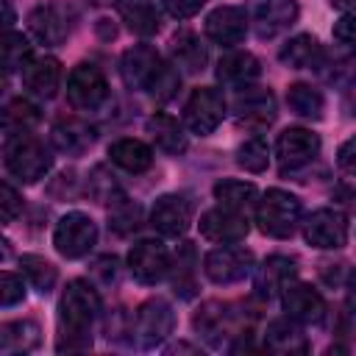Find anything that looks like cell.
Masks as SVG:
<instances>
[{"label": "cell", "instance_id": "cell-23", "mask_svg": "<svg viewBox=\"0 0 356 356\" xmlns=\"http://www.w3.org/2000/svg\"><path fill=\"white\" fill-rule=\"evenodd\" d=\"M264 345L267 350L273 353H306L309 350V342L298 325V320L286 317V320H273L264 331Z\"/></svg>", "mask_w": 356, "mask_h": 356}, {"label": "cell", "instance_id": "cell-42", "mask_svg": "<svg viewBox=\"0 0 356 356\" xmlns=\"http://www.w3.org/2000/svg\"><path fill=\"white\" fill-rule=\"evenodd\" d=\"M334 39L350 50H356V14H345L334 22Z\"/></svg>", "mask_w": 356, "mask_h": 356}, {"label": "cell", "instance_id": "cell-24", "mask_svg": "<svg viewBox=\"0 0 356 356\" xmlns=\"http://www.w3.org/2000/svg\"><path fill=\"white\" fill-rule=\"evenodd\" d=\"M261 72L259 67V58L248 50H234V53H225L220 61H217V78L222 83H234V86H248L250 81H256Z\"/></svg>", "mask_w": 356, "mask_h": 356}, {"label": "cell", "instance_id": "cell-30", "mask_svg": "<svg viewBox=\"0 0 356 356\" xmlns=\"http://www.w3.org/2000/svg\"><path fill=\"white\" fill-rule=\"evenodd\" d=\"M172 56H175L178 67H184L186 72H200L209 58L206 44L192 31H181L172 36Z\"/></svg>", "mask_w": 356, "mask_h": 356}, {"label": "cell", "instance_id": "cell-4", "mask_svg": "<svg viewBox=\"0 0 356 356\" xmlns=\"http://www.w3.org/2000/svg\"><path fill=\"white\" fill-rule=\"evenodd\" d=\"M97 242V225L83 211H67L53 231V245L64 259L86 256Z\"/></svg>", "mask_w": 356, "mask_h": 356}, {"label": "cell", "instance_id": "cell-46", "mask_svg": "<svg viewBox=\"0 0 356 356\" xmlns=\"http://www.w3.org/2000/svg\"><path fill=\"white\" fill-rule=\"evenodd\" d=\"M345 298H348V306L356 312V270L350 273V278H348V289H345Z\"/></svg>", "mask_w": 356, "mask_h": 356}, {"label": "cell", "instance_id": "cell-6", "mask_svg": "<svg viewBox=\"0 0 356 356\" xmlns=\"http://www.w3.org/2000/svg\"><path fill=\"white\" fill-rule=\"evenodd\" d=\"M225 117V97L222 92H217L214 86H200L189 95L186 106H184V122L192 134H211Z\"/></svg>", "mask_w": 356, "mask_h": 356}, {"label": "cell", "instance_id": "cell-35", "mask_svg": "<svg viewBox=\"0 0 356 356\" xmlns=\"http://www.w3.org/2000/svg\"><path fill=\"white\" fill-rule=\"evenodd\" d=\"M236 164L248 172H264L270 164V147L264 145V139H259V136L245 139L236 147Z\"/></svg>", "mask_w": 356, "mask_h": 356}, {"label": "cell", "instance_id": "cell-40", "mask_svg": "<svg viewBox=\"0 0 356 356\" xmlns=\"http://www.w3.org/2000/svg\"><path fill=\"white\" fill-rule=\"evenodd\" d=\"M25 298V284H22V278L17 275V273H3L0 275V303L3 306H14V303H19Z\"/></svg>", "mask_w": 356, "mask_h": 356}, {"label": "cell", "instance_id": "cell-15", "mask_svg": "<svg viewBox=\"0 0 356 356\" xmlns=\"http://www.w3.org/2000/svg\"><path fill=\"white\" fill-rule=\"evenodd\" d=\"M192 222V206L181 195H161L150 209V225L161 236H181Z\"/></svg>", "mask_w": 356, "mask_h": 356}, {"label": "cell", "instance_id": "cell-38", "mask_svg": "<svg viewBox=\"0 0 356 356\" xmlns=\"http://www.w3.org/2000/svg\"><path fill=\"white\" fill-rule=\"evenodd\" d=\"M108 220H111V228H114L117 234H128V231H134V228L139 225V206L120 195V197L111 200Z\"/></svg>", "mask_w": 356, "mask_h": 356}, {"label": "cell", "instance_id": "cell-28", "mask_svg": "<svg viewBox=\"0 0 356 356\" xmlns=\"http://www.w3.org/2000/svg\"><path fill=\"white\" fill-rule=\"evenodd\" d=\"M147 131H150V136L156 139V145H159L164 153L178 156V153L186 150V134L181 131L178 120H172V117H167V114H153V117L147 120Z\"/></svg>", "mask_w": 356, "mask_h": 356}, {"label": "cell", "instance_id": "cell-14", "mask_svg": "<svg viewBox=\"0 0 356 356\" xmlns=\"http://www.w3.org/2000/svg\"><path fill=\"white\" fill-rule=\"evenodd\" d=\"M200 234L211 242H222V245H231V242H242L248 236V220L242 217V211L236 209H228V206H217V209H209L203 217H200Z\"/></svg>", "mask_w": 356, "mask_h": 356}, {"label": "cell", "instance_id": "cell-11", "mask_svg": "<svg viewBox=\"0 0 356 356\" xmlns=\"http://www.w3.org/2000/svg\"><path fill=\"white\" fill-rule=\"evenodd\" d=\"M175 328V314L172 306L161 298H150L139 306L136 312V334L142 339L145 348H156L161 345Z\"/></svg>", "mask_w": 356, "mask_h": 356}, {"label": "cell", "instance_id": "cell-3", "mask_svg": "<svg viewBox=\"0 0 356 356\" xmlns=\"http://www.w3.org/2000/svg\"><path fill=\"white\" fill-rule=\"evenodd\" d=\"M300 200L292 192L284 189H267L264 197L256 206V222L267 236L275 239H286L295 234V228L300 225Z\"/></svg>", "mask_w": 356, "mask_h": 356}, {"label": "cell", "instance_id": "cell-27", "mask_svg": "<svg viewBox=\"0 0 356 356\" xmlns=\"http://www.w3.org/2000/svg\"><path fill=\"white\" fill-rule=\"evenodd\" d=\"M108 159H111L117 167L128 170V172H145V170H150V164H153V150H150L145 142L125 136V139L111 142Z\"/></svg>", "mask_w": 356, "mask_h": 356}, {"label": "cell", "instance_id": "cell-44", "mask_svg": "<svg viewBox=\"0 0 356 356\" xmlns=\"http://www.w3.org/2000/svg\"><path fill=\"white\" fill-rule=\"evenodd\" d=\"M337 164H339L348 175H356V134L342 142V147H339V153H337Z\"/></svg>", "mask_w": 356, "mask_h": 356}, {"label": "cell", "instance_id": "cell-19", "mask_svg": "<svg viewBox=\"0 0 356 356\" xmlns=\"http://www.w3.org/2000/svg\"><path fill=\"white\" fill-rule=\"evenodd\" d=\"M206 33L217 44H239L248 33V14L236 6H220L206 17Z\"/></svg>", "mask_w": 356, "mask_h": 356}, {"label": "cell", "instance_id": "cell-48", "mask_svg": "<svg viewBox=\"0 0 356 356\" xmlns=\"http://www.w3.org/2000/svg\"><path fill=\"white\" fill-rule=\"evenodd\" d=\"M3 8H6V28H11V22H14V14H11V6H8V0H3Z\"/></svg>", "mask_w": 356, "mask_h": 356}, {"label": "cell", "instance_id": "cell-31", "mask_svg": "<svg viewBox=\"0 0 356 356\" xmlns=\"http://www.w3.org/2000/svg\"><path fill=\"white\" fill-rule=\"evenodd\" d=\"M286 103L298 117H306V120H320L325 108L323 95L312 83H292L286 89Z\"/></svg>", "mask_w": 356, "mask_h": 356}, {"label": "cell", "instance_id": "cell-49", "mask_svg": "<svg viewBox=\"0 0 356 356\" xmlns=\"http://www.w3.org/2000/svg\"><path fill=\"white\" fill-rule=\"evenodd\" d=\"M89 3H97V6H103V3H111V0H89Z\"/></svg>", "mask_w": 356, "mask_h": 356}, {"label": "cell", "instance_id": "cell-8", "mask_svg": "<svg viewBox=\"0 0 356 356\" xmlns=\"http://www.w3.org/2000/svg\"><path fill=\"white\" fill-rule=\"evenodd\" d=\"M75 22V11L67 3H44L36 6L28 17V25L33 31V36L44 44H61Z\"/></svg>", "mask_w": 356, "mask_h": 356}, {"label": "cell", "instance_id": "cell-26", "mask_svg": "<svg viewBox=\"0 0 356 356\" xmlns=\"http://www.w3.org/2000/svg\"><path fill=\"white\" fill-rule=\"evenodd\" d=\"M95 142V128L86 125L83 120H58L53 125V145L64 153H83Z\"/></svg>", "mask_w": 356, "mask_h": 356}, {"label": "cell", "instance_id": "cell-18", "mask_svg": "<svg viewBox=\"0 0 356 356\" xmlns=\"http://www.w3.org/2000/svg\"><path fill=\"white\" fill-rule=\"evenodd\" d=\"M161 56L150 44H134L131 50L122 53V78L131 89H147L153 75L161 67Z\"/></svg>", "mask_w": 356, "mask_h": 356}, {"label": "cell", "instance_id": "cell-33", "mask_svg": "<svg viewBox=\"0 0 356 356\" xmlns=\"http://www.w3.org/2000/svg\"><path fill=\"white\" fill-rule=\"evenodd\" d=\"M19 267H22V273L28 275V281L33 284V289L36 292H42V295H47L53 286H56V267L47 261V259H42V256H36V253H25V256H19Z\"/></svg>", "mask_w": 356, "mask_h": 356}, {"label": "cell", "instance_id": "cell-1", "mask_svg": "<svg viewBox=\"0 0 356 356\" xmlns=\"http://www.w3.org/2000/svg\"><path fill=\"white\" fill-rule=\"evenodd\" d=\"M100 317V295L89 281H70L58 300V350H86Z\"/></svg>", "mask_w": 356, "mask_h": 356}, {"label": "cell", "instance_id": "cell-21", "mask_svg": "<svg viewBox=\"0 0 356 356\" xmlns=\"http://www.w3.org/2000/svg\"><path fill=\"white\" fill-rule=\"evenodd\" d=\"M278 58L295 70H317V67H323L325 53L312 33H298L278 50Z\"/></svg>", "mask_w": 356, "mask_h": 356}, {"label": "cell", "instance_id": "cell-9", "mask_svg": "<svg viewBox=\"0 0 356 356\" xmlns=\"http://www.w3.org/2000/svg\"><path fill=\"white\" fill-rule=\"evenodd\" d=\"M303 236L312 248L334 250L348 242V220L337 209H317L303 222Z\"/></svg>", "mask_w": 356, "mask_h": 356}, {"label": "cell", "instance_id": "cell-13", "mask_svg": "<svg viewBox=\"0 0 356 356\" xmlns=\"http://www.w3.org/2000/svg\"><path fill=\"white\" fill-rule=\"evenodd\" d=\"M320 153V136L309 128H286L275 142V156L281 170H300Z\"/></svg>", "mask_w": 356, "mask_h": 356}, {"label": "cell", "instance_id": "cell-22", "mask_svg": "<svg viewBox=\"0 0 356 356\" xmlns=\"http://www.w3.org/2000/svg\"><path fill=\"white\" fill-rule=\"evenodd\" d=\"M295 273H298L295 259H289V256H270L259 267V273H256V292L261 298H273L275 292H281L295 278Z\"/></svg>", "mask_w": 356, "mask_h": 356}, {"label": "cell", "instance_id": "cell-10", "mask_svg": "<svg viewBox=\"0 0 356 356\" xmlns=\"http://www.w3.org/2000/svg\"><path fill=\"white\" fill-rule=\"evenodd\" d=\"M128 270L139 284H159L170 273V253L159 239H139L128 250Z\"/></svg>", "mask_w": 356, "mask_h": 356}, {"label": "cell", "instance_id": "cell-45", "mask_svg": "<svg viewBox=\"0 0 356 356\" xmlns=\"http://www.w3.org/2000/svg\"><path fill=\"white\" fill-rule=\"evenodd\" d=\"M334 197H337L339 203H345L350 211H356V186H339V189L334 192Z\"/></svg>", "mask_w": 356, "mask_h": 356}, {"label": "cell", "instance_id": "cell-2", "mask_svg": "<svg viewBox=\"0 0 356 356\" xmlns=\"http://www.w3.org/2000/svg\"><path fill=\"white\" fill-rule=\"evenodd\" d=\"M3 161H6V170L14 178H19L22 184H36L39 178H44V172L53 164V159L44 150V145L33 134H28L25 128L6 131V139H3Z\"/></svg>", "mask_w": 356, "mask_h": 356}, {"label": "cell", "instance_id": "cell-7", "mask_svg": "<svg viewBox=\"0 0 356 356\" xmlns=\"http://www.w3.org/2000/svg\"><path fill=\"white\" fill-rule=\"evenodd\" d=\"M203 270L214 284H236L253 270V253L248 248L236 245H222L206 253Z\"/></svg>", "mask_w": 356, "mask_h": 356}, {"label": "cell", "instance_id": "cell-47", "mask_svg": "<svg viewBox=\"0 0 356 356\" xmlns=\"http://www.w3.org/2000/svg\"><path fill=\"white\" fill-rule=\"evenodd\" d=\"M334 8H342V11H356V0H328Z\"/></svg>", "mask_w": 356, "mask_h": 356}, {"label": "cell", "instance_id": "cell-17", "mask_svg": "<svg viewBox=\"0 0 356 356\" xmlns=\"http://www.w3.org/2000/svg\"><path fill=\"white\" fill-rule=\"evenodd\" d=\"M234 108H236V120L245 125H253V128L270 125L275 120V97L264 86H245L236 95Z\"/></svg>", "mask_w": 356, "mask_h": 356}, {"label": "cell", "instance_id": "cell-12", "mask_svg": "<svg viewBox=\"0 0 356 356\" xmlns=\"http://www.w3.org/2000/svg\"><path fill=\"white\" fill-rule=\"evenodd\" d=\"M281 303H284V312L286 317L298 320V323H306V325H317L325 320V300L323 295L309 286V284H300V281H289L284 289H281Z\"/></svg>", "mask_w": 356, "mask_h": 356}, {"label": "cell", "instance_id": "cell-16", "mask_svg": "<svg viewBox=\"0 0 356 356\" xmlns=\"http://www.w3.org/2000/svg\"><path fill=\"white\" fill-rule=\"evenodd\" d=\"M295 19H298L295 0H253V25L261 39L286 31Z\"/></svg>", "mask_w": 356, "mask_h": 356}, {"label": "cell", "instance_id": "cell-43", "mask_svg": "<svg viewBox=\"0 0 356 356\" xmlns=\"http://www.w3.org/2000/svg\"><path fill=\"white\" fill-rule=\"evenodd\" d=\"M164 3V8L175 17V19H189V17H195L197 11H200V6H203V0H161Z\"/></svg>", "mask_w": 356, "mask_h": 356}, {"label": "cell", "instance_id": "cell-5", "mask_svg": "<svg viewBox=\"0 0 356 356\" xmlns=\"http://www.w3.org/2000/svg\"><path fill=\"white\" fill-rule=\"evenodd\" d=\"M67 97L78 111H95L108 97V83L100 67L95 64H78L72 67L67 78Z\"/></svg>", "mask_w": 356, "mask_h": 356}, {"label": "cell", "instance_id": "cell-36", "mask_svg": "<svg viewBox=\"0 0 356 356\" xmlns=\"http://www.w3.org/2000/svg\"><path fill=\"white\" fill-rule=\"evenodd\" d=\"M3 120H6V131H19V128L28 131L31 125L39 122V108H36L31 100L17 97V100H11V103L6 106Z\"/></svg>", "mask_w": 356, "mask_h": 356}, {"label": "cell", "instance_id": "cell-20", "mask_svg": "<svg viewBox=\"0 0 356 356\" xmlns=\"http://www.w3.org/2000/svg\"><path fill=\"white\" fill-rule=\"evenodd\" d=\"M19 72H22L25 89L33 92L36 97H53L58 92L61 64L56 58H50V56H31Z\"/></svg>", "mask_w": 356, "mask_h": 356}, {"label": "cell", "instance_id": "cell-37", "mask_svg": "<svg viewBox=\"0 0 356 356\" xmlns=\"http://www.w3.org/2000/svg\"><path fill=\"white\" fill-rule=\"evenodd\" d=\"M31 56H33V50H31V44H28V39H25L22 33L8 31V33H6V42H3V67H6V72L22 70Z\"/></svg>", "mask_w": 356, "mask_h": 356}, {"label": "cell", "instance_id": "cell-32", "mask_svg": "<svg viewBox=\"0 0 356 356\" xmlns=\"http://www.w3.org/2000/svg\"><path fill=\"white\" fill-rule=\"evenodd\" d=\"M214 197L220 200V206L245 211L253 200H256V186L250 181H236V178H225L220 184H214Z\"/></svg>", "mask_w": 356, "mask_h": 356}, {"label": "cell", "instance_id": "cell-34", "mask_svg": "<svg viewBox=\"0 0 356 356\" xmlns=\"http://www.w3.org/2000/svg\"><path fill=\"white\" fill-rule=\"evenodd\" d=\"M192 323H195V328H197L206 339H214L217 334L225 331V325H228V312H225L222 303L209 300V303H203V306L197 309V314H195Z\"/></svg>", "mask_w": 356, "mask_h": 356}, {"label": "cell", "instance_id": "cell-39", "mask_svg": "<svg viewBox=\"0 0 356 356\" xmlns=\"http://www.w3.org/2000/svg\"><path fill=\"white\" fill-rule=\"evenodd\" d=\"M178 83H181L178 72H175L170 64H161V67H159V72L153 75V81H150L147 92H150L153 97H159V100H167V97L178 89Z\"/></svg>", "mask_w": 356, "mask_h": 356}, {"label": "cell", "instance_id": "cell-29", "mask_svg": "<svg viewBox=\"0 0 356 356\" xmlns=\"http://www.w3.org/2000/svg\"><path fill=\"white\" fill-rule=\"evenodd\" d=\"M120 14L139 36H150L159 31V11L153 0H120Z\"/></svg>", "mask_w": 356, "mask_h": 356}, {"label": "cell", "instance_id": "cell-25", "mask_svg": "<svg viewBox=\"0 0 356 356\" xmlns=\"http://www.w3.org/2000/svg\"><path fill=\"white\" fill-rule=\"evenodd\" d=\"M39 345V325L33 320H11L0 325V353H28Z\"/></svg>", "mask_w": 356, "mask_h": 356}, {"label": "cell", "instance_id": "cell-41", "mask_svg": "<svg viewBox=\"0 0 356 356\" xmlns=\"http://www.w3.org/2000/svg\"><path fill=\"white\" fill-rule=\"evenodd\" d=\"M0 211H3V222H11L22 211V200H19L17 189L8 181L0 186Z\"/></svg>", "mask_w": 356, "mask_h": 356}]
</instances>
